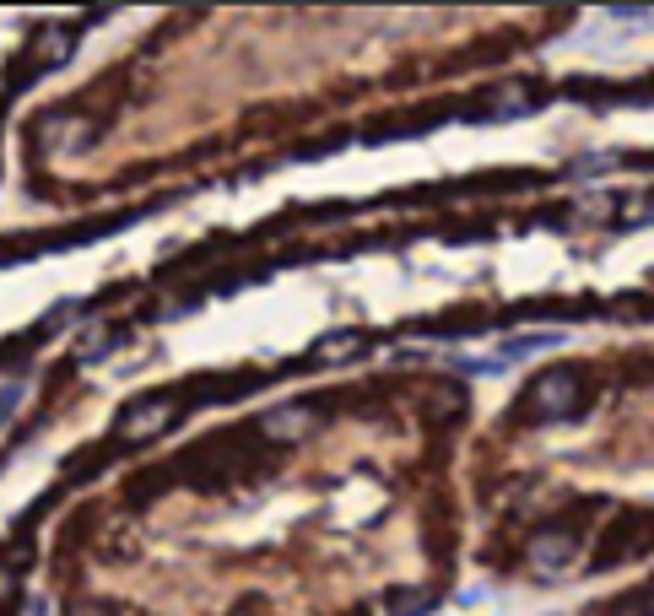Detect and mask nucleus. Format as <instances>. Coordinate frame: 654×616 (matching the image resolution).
Listing matches in <instances>:
<instances>
[{
    "mask_svg": "<svg viewBox=\"0 0 654 616\" xmlns=\"http://www.w3.org/2000/svg\"><path fill=\"white\" fill-rule=\"evenodd\" d=\"M163 417H168L163 400H152V406H136V411H130V422H125V438H141V433H152V427H163Z\"/></svg>",
    "mask_w": 654,
    "mask_h": 616,
    "instance_id": "obj_2",
    "label": "nucleus"
},
{
    "mask_svg": "<svg viewBox=\"0 0 654 616\" xmlns=\"http://www.w3.org/2000/svg\"><path fill=\"white\" fill-rule=\"evenodd\" d=\"M265 427H271L276 438H298L303 427H309V417H303V411H276V417L265 422Z\"/></svg>",
    "mask_w": 654,
    "mask_h": 616,
    "instance_id": "obj_3",
    "label": "nucleus"
},
{
    "mask_svg": "<svg viewBox=\"0 0 654 616\" xmlns=\"http://www.w3.org/2000/svg\"><path fill=\"white\" fill-rule=\"evenodd\" d=\"M573 395H579V379H573V373H552V379L536 390V406H541V411H563Z\"/></svg>",
    "mask_w": 654,
    "mask_h": 616,
    "instance_id": "obj_1",
    "label": "nucleus"
}]
</instances>
